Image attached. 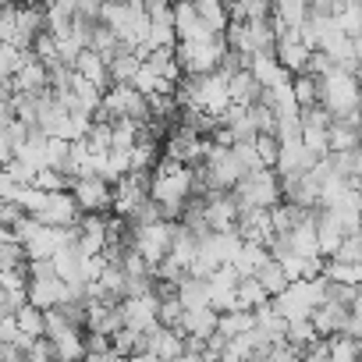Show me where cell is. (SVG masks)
Returning <instances> with one entry per match:
<instances>
[{"instance_id": "12", "label": "cell", "mask_w": 362, "mask_h": 362, "mask_svg": "<svg viewBox=\"0 0 362 362\" xmlns=\"http://www.w3.org/2000/svg\"><path fill=\"white\" fill-rule=\"evenodd\" d=\"M29 302L40 305V309L68 302V281L57 277V274L54 277H29Z\"/></svg>"}, {"instance_id": "13", "label": "cell", "mask_w": 362, "mask_h": 362, "mask_svg": "<svg viewBox=\"0 0 362 362\" xmlns=\"http://www.w3.org/2000/svg\"><path fill=\"white\" fill-rule=\"evenodd\" d=\"M206 221H210L214 231L235 228V224H238V203H235V196H231V192H214V196H206Z\"/></svg>"}, {"instance_id": "18", "label": "cell", "mask_w": 362, "mask_h": 362, "mask_svg": "<svg viewBox=\"0 0 362 362\" xmlns=\"http://www.w3.org/2000/svg\"><path fill=\"white\" fill-rule=\"evenodd\" d=\"M15 86L25 89V93H43V89H50V86H47V64H43L36 54H29L25 64L15 71Z\"/></svg>"}, {"instance_id": "1", "label": "cell", "mask_w": 362, "mask_h": 362, "mask_svg": "<svg viewBox=\"0 0 362 362\" xmlns=\"http://www.w3.org/2000/svg\"><path fill=\"white\" fill-rule=\"evenodd\" d=\"M192 192H196V167L181 163V160H174V156L156 160L149 196L163 206V217H167V221H177V217H181V206H185V199H189Z\"/></svg>"}, {"instance_id": "27", "label": "cell", "mask_w": 362, "mask_h": 362, "mask_svg": "<svg viewBox=\"0 0 362 362\" xmlns=\"http://www.w3.org/2000/svg\"><path fill=\"white\" fill-rule=\"evenodd\" d=\"M192 4H196L199 18H203L214 33H224V29H228V22H231V8L224 4V0H192Z\"/></svg>"}, {"instance_id": "49", "label": "cell", "mask_w": 362, "mask_h": 362, "mask_svg": "<svg viewBox=\"0 0 362 362\" xmlns=\"http://www.w3.org/2000/svg\"><path fill=\"white\" fill-rule=\"evenodd\" d=\"M224 4H228V8H235V4H238V0H224Z\"/></svg>"}, {"instance_id": "16", "label": "cell", "mask_w": 362, "mask_h": 362, "mask_svg": "<svg viewBox=\"0 0 362 362\" xmlns=\"http://www.w3.org/2000/svg\"><path fill=\"white\" fill-rule=\"evenodd\" d=\"M217 320L221 313L214 305H199V309H185V316H181V327L177 330H185V334H196V337H210L217 330Z\"/></svg>"}, {"instance_id": "5", "label": "cell", "mask_w": 362, "mask_h": 362, "mask_svg": "<svg viewBox=\"0 0 362 362\" xmlns=\"http://www.w3.org/2000/svg\"><path fill=\"white\" fill-rule=\"evenodd\" d=\"M71 196L75 203L82 206V214H110L114 210V185L100 174H82V177H71Z\"/></svg>"}, {"instance_id": "48", "label": "cell", "mask_w": 362, "mask_h": 362, "mask_svg": "<svg viewBox=\"0 0 362 362\" xmlns=\"http://www.w3.org/2000/svg\"><path fill=\"white\" fill-rule=\"evenodd\" d=\"M8 238H15V235H11V228H0V242H8Z\"/></svg>"}, {"instance_id": "20", "label": "cell", "mask_w": 362, "mask_h": 362, "mask_svg": "<svg viewBox=\"0 0 362 362\" xmlns=\"http://www.w3.org/2000/svg\"><path fill=\"white\" fill-rule=\"evenodd\" d=\"M228 89H231V100H238V103H256V100L263 96V86L252 78L249 68L231 71V75H228Z\"/></svg>"}, {"instance_id": "51", "label": "cell", "mask_w": 362, "mask_h": 362, "mask_svg": "<svg viewBox=\"0 0 362 362\" xmlns=\"http://www.w3.org/2000/svg\"><path fill=\"white\" fill-rule=\"evenodd\" d=\"M358 288H362V284H358Z\"/></svg>"}, {"instance_id": "3", "label": "cell", "mask_w": 362, "mask_h": 362, "mask_svg": "<svg viewBox=\"0 0 362 362\" xmlns=\"http://www.w3.org/2000/svg\"><path fill=\"white\" fill-rule=\"evenodd\" d=\"M224 50H228L224 33L199 36V40H177L174 43V61L181 64L185 75H203V71H217L221 68Z\"/></svg>"}, {"instance_id": "2", "label": "cell", "mask_w": 362, "mask_h": 362, "mask_svg": "<svg viewBox=\"0 0 362 362\" xmlns=\"http://www.w3.org/2000/svg\"><path fill=\"white\" fill-rule=\"evenodd\" d=\"M320 103H323L334 117H344V114L362 110V78H358V71H344V68L334 64V68L323 75Z\"/></svg>"}, {"instance_id": "50", "label": "cell", "mask_w": 362, "mask_h": 362, "mask_svg": "<svg viewBox=\"0 0 362 362\" xmlns=\"http://www.w3.org/2000/svg\"><path fill=\"white\" fill-rule=\"evenodd\" d=\"M358 142H362V121H358Z\"/></svg>"}, {"instance_id": "40", "label": "cell", "mask_w": 362, "mask_h": 362, "mask_svg": "<svg viewBox=\"0 0 362 362\" xmlns=\"http://www.w3.org/2000/svg\"><path fill=\"white\" fill-rule=\"evenodd\" d=\"M252 146H256V153H259V160H263L267 167H274V163H277V153H281V139H277L274 132H259V135L252 139Z\"/></svg>"}, {"instance_id": "21", "label": "cell", "mask_w": 362, "mask_h": 362, "mask_svg": "<svg viewBox=\"0 0 362 362\" xmlns=\"http://www.w3.org/2000/svg\"><path fill=\"white\" fill-rule=\"evenodd\" d=\"M177 298L185 309H199V305H210V281L206 277H196L189 274L185 281L177 284Z\"/></svg>"}, {"instance_id": "7", "label": "cell", "mask_w": 362, "mask_h": 362, "mask_svg": "<svg viewBox=\"0 0 362 362\" xmlns=\"http://www.w3.org/2000/svg\"><path fill=\"white\" fill-rule=\"evenodd\" d=\"M316 160H320V156H316L302 139H295V142H281V153H277L274 170L281 174V181H288V177H298V174L313 170V163H316Z\"/></svg>"}, {"instance_id": "30", "label": "cell", "mask_w": 362, "mask_h": 362, "mask_svg": "<svg viewBox=\"0 0 362 362\" xmlns=\"http://www.w3.org/2000/svg\"><path fill=\"white\" fill-rule=\"evenodd\" d=\"M327 344H330V362H355V358H362L358 355V337H351L348 330L330 334Z\"/></svg>"}, {"instance_id": "46", "label": "cell", "mask_w": 362, "mask_h": 362, "mask_svg": "<svg viewBox=\"0 0 362 362\" xmlns=\"http://www.w3.org/2000/svg\"><path fill=\"white\" fill-rule=\"evenodd\" d=\"M18 181L8 174V170H0V199H4V203H15V196H18Z\"/></svg>"}, {"instance_id": "34", "label": "cell", "mask_w": 362, "mask_h": 362, "mask_svg": "<svg viewBox=\"0 0 362 362\" xmlns=\"http://www.w3.org/2000/svg\"><path fill=\"white\" fill-rule=\"evenodd\" d=\"M86 330H75V334H64L54 341V355L57 358H86Z\"/></svg>"}, {"instance_id": "32", "label": "cell", "mask_w": 362, "mask_h": 362, "mask_svg": "<svg viewBox=\"0 0 362 362\" xmlns=\"http://www.w3.org/2000/svg\"><path fill=\"white\" fill-rule=\"evenodd\" d=\"M68 156H71V139L50 135L47 139V167H57V170L68 174Z\"/></svg>"}, {"instance_id": "36", "label": "cell", "mask_w": 362, "mask_h": 362, "mask_svg": "<svg viewBox=\"0 0 362 362\" xmlns=\"http://www.w3.org/2000/svg\"><path fill=\"white\" fill-rule=\"evenodd\" d=\"M181 316H185V305H181L177 295H163L160 305H156V320L163 327H181Z\"/></svg>"}, {"instance_id": "42", "label": "cell", "mask_w": 362, "mask_h": 362, "mask_svg": "<svg viewBox=\"0 0 362 362\" xmlns=\"http://www.w3.org/2000/svg\"><path fill=\"white\" fill-rule=\"evenodd\" d=\"M302 142L316 153V156H327L330 146H327V128H302Z\"/></svg>"}, {"instance_id": "45", "label": "cell", "mask_w": 362, "mask_h": 362, "mask_svg": "<svg viewBox=\"0 0 362 362\" xmlns=\"http://www.w3.org/2000/svg\"><path fill=\"white\" fill-rule=\"evenodd\" d=\"M330 68H334V57H330V54H323V50H313V54H309L305 71H313V75H327Z\"/></svg>"}, {"instance_id": "25", "label": "cell", "mask_w": 362, "mask_h": 362, "mask_svg": "<svg viewBox=\"0 0 362 362\" xmlns=\"http://www.w3.org/2000/svg\"><path fill=\"white\" fill-rule=\"evenodd\" d=\"M323 277L327 281H344V284H362V263L358 259H323Z\"/></svg>"}, {"instance_id": "29", "label": "cell", "mask_w": 362, "mask_h": 362, "mask_svg": "<svg viewBox=\"0 0 362 362\" xmlns=\"http://www.w3.org/2000/svg\"><path fill=\"white\" fill-rule=\"evenodd\" d=\"M238 305L242 309H256V305H263V302H270V295H267V288L259 284V277L256 274H249V277H238Z\"/></svg>"}, {"instance_id": "4", "label": "cell", "mask_w": 362, "mask_h": 362, "mask_svg": "<svg viewBox=\"0 0 362 362\" xmlns=\"http://www.w3.org/2000/svg\"><path fill=\"white\" fill-rule=\"evenodd\" d=\"M238 210L245 206H274L284 199V189H281V174L274 167H256L249 174H242L235 181V189H231Z\"/></svg>"}, {"instance_id": "11", "label": "cell", "mask_w": 362, "mask_h": 362, "mask_svg": "<svg viewBox=\"0 0 362 362\" xmlns=\"http://www.w3.org/2000/svg\"><path fill=\"white\" fill-rule=\"evenodd\" d=\"M174 33L177 40H199V36H214V29L199 18L192 0H174Z\"/></svg>"}, {"instance_id": "23", "label": "cell", "mask_w": 362, "mask_h": 362, "mask_svg": "<svg viewBox=\"0 0 362 362\" xmlns=\"http://www.w3.org/2000/svg\"><path fill=\"white\" fill-rule=\"evenodd\" d=\"M270 15L281 18L284 25L298 29L309 18V0H270Z\"/></svg>"}, {"instance_id": "24", "label": "cell", "mask_w": 362, "mask_h": 362, "mask_svg": "<svg viewBox=\"0 0 362 362\" xmlns=\"http://www.w3.org/2000/svg\"><path fill=\"white\" fill-rule=\"evenodd\" d=\"M249 327H256V313H252V309H242V305L221 313V320H217V334H224V337L245 334Z\"/></svg>"}, {"instance_id": "43", "label": "cell", "mask_w": 362, "mask_h": 362, "mask_svg": "<svg viewBox=\"0 0 362 362\" xmlns=\"http://www.w3.org/2000/svg\"><path fill=\"white\" fill-rule=\"evenodd\" d=\"M78 54H82V43H78L75 36H64V40H57V61H64V64H71V68H75Z\"/></svg>"}, {"instance_id": "41", "label": "cell", "mask_w": 362, "mask_h": 362, "mask_svg": "<svg viewBox=\"0 0 362 362\" xmlns=\"http://www.w3.org/2000/svg\"><path fill=\"white\" fill-rule=\"evenodd\" d=\"M4 170L18 181V185H29V181L36 177V167L33 163H25L22 156H8V163H4Z\"/></svg>"}, {"instance_id": "35", "label": "cell", "mask_w": 362, "mask_h": 362, "mask_svg": "<svg viewBox=\"0 0 362 362\" xmlns=\"http://www.w3.org/2000/svg\"><path fill=\"white\" fill-rule=\"evenodd\" d=\"M47 189H40V185H33V181H29V185H22L18 189V196H15V203L25 210V214H40L43 206H47Z\"/></svg>"}, {"instance_id": "39", "label": "cell", "mask_w": 362, "mask_h": 362, "mask_svg": "<svg viewBox=\"0 0 362 362\" xmlns=\"http://www.w3.org/2000/svg\"><path fill=\"white\" fill-rule=\"evenodd\" d=\"M82 139H86V146H89L93 153H107V149H110V121H93Z\"/></svg>"}, {"instance_id": "38", "label": "cell", "mask_w": 362, "mask_h": 362, "mask_svg": "<svg viewBox=\"0 0 362 362\" xmlns=\"http://www.w3.org/2000/svg\"><path fill=\"white\" fill-rule=\"evenodd\" d=\"M33 185H40V189H47V192H57V189H68V185H71V177H68L64 170H57V167H40L36 177H33Z\"/></svg>"}, {"instance_id": "10", "label": "cell", "mask_w": 362, "mask_h": 362, "mask_svg": "<svg viewBox=\"0 0 362 362\" xmlns=\"http://www.w3.org/2000/svg\"><path fill=\"white\" fill-rule=\"evenodd\" d=\"M348 316H351V305L323 298V302L313 309L309 320H313V327L320 330V337H330V334H341V330L348 327Z\"/></svg>"}, {"instance_id": "19", "label": "cell", "mask_w": 362, "mask_h": 362, "mask_svg": "<svg viewBox=\"0 0 362 362\" xmlns=\"http://www.w3.org/2000/svg\"><path fill=\"white\" fill-rule=\"evenodd\" d=\"M267 259H270V245H267V242H242V249H238V256H235V270H238V277H249V274H256Z\"/></svg>"}, {"instance_id": "31", "label": "cell", "mask_w": 362, "mask_h": 362, "mask_svg": "<svg viewBox=\"0 0 362 362\" xmlns=\"http://www.w3.org/2000/svg\"><path fill=\"white\" fill-rule=\"evenodd\" d=\"M256 277H259V284L267 288V295H270V298H274V295H281V291L288 288V274L281 270V263H277L274 256H270V259L256 270Z\"/></svg>"}, {"instance_id": "47", "label": "cell", "mask_w": 362, "mask_h": 362, "mask_svg": "<svg viewBox=\"0 0 362 362\" xmlns=\"http://www.w3.org/2000/svg\"><path fill=\"white\" fill-rule=\"evenodd\" d=\"M351 50H355V57H358V64H362V33L351 36Z\"/></svg>"}, {"instance_id": "17", "label": "cell", "mask_w": 362, "mask_h": 362, "mask_svg": "<svg viewBox=\"0 0 362 362\" xmlns=\"http://www.w3.org/2000/svg\"><path fill=\"white\" fill-rule=\"evenodd\" d=\"M249 71H252V78H256L263 89H270V86H277V82L291 78V75L281 68V61H277L274 54H252V61H249Z\"/></svg>"}, {"instance_id": "9", "label": "cell", "mask_w": 362, "mask_h": 362, "mask_svg": "<svg viewBox=\"0 0 362 362\" xmlns=\"http://www.w3.org/2000/svg\"><path fill=\"white\" fill-rule=\"evenodd\" d=\"M309 47L298 40V29H291L288 36H281L277 40V47H274V57L281 61V68L288 71V75H298V71H305V64H309Z\"/></svg>"}, {"instance_id": "44", "label": "cell", "mask_w": 362, "mask_h": 362, "mask_svg": "<svg viewBox=\"0 0 362 362\" xmlns=\"http://www.w3.org/2000/svg\"><path fill=\"white\" fill-rule=\"evenodd\" d=\"M25 358H57L54 355V341L47 337V334H40V337H33V344H29V351H25Z\"/></svg>"}, {"instance_id": "8", "label": "cell", "mask_w": 362, "mask_h": 362, "mask_svg": "<svg viewBox=\"0 0 362 362\" xmlns=\"http://www.w3.org/2000/svg\"><path fill=\"white\" fill-rule=\"evenodd\" d=\"M156 305H160L156 291H149V295H132V298H121L124 323H128V327H135V330H149V327H156V323H160V320H156Z\"/></svg>"}, {"instance_id": "37", "label": "cell", "mask_w": 362, "mask_h": 362, "mask_svg": "<svg viewBox=\"0 0 362 362\" xmlns=\"http://www.w3.org/2000/svg\"><path fill=\"white\" fill-rule=\"evenodd\" d=\"M29 50H33L43 64H54V61H57V36H54L50 29H43V33H36V36H33Z\"/></svg>"}, {"instance_id": "26", "label": "cell", "mask_w": 362, "mask_h": 362, "mask_svg": "<svg viewBox=\"0 0 362 362\" xmlns=\"http://www.w3.org/2000/svg\"><path fill=\"white\" fill-rule=\"evenodd\" d=\"M330 167H334L341 177H348V181L362 177V142L351 146V149H337V153H330Z\"/></svg>"}, {"instance_id": "14", "label": "cell", "mask_w": 362, "mask_h": 362, "mask_svg": "<svg viewBox=\"0 0 362 362\" xmlns=\"http://www.w3.org/2000/svg\"><path fill=\"white\" fill-rule=\"evenodd\" d=\"M344 228H341V221L330 214V210H316V238H320V256L323 259H330L337 249H341V242H344Z\"/></svg>"}, {"instance_id": "22", "label": "cell", "mask_w": 362, "mask_h": 362, "mask_svg": "<svg viewBox=\"0 0 362 362\" xmlns=\"http://www.w3.org/2000/svg\"><path fill=\"white\" fill-rule=\"evenodd\" d=\"M291 89H295V103H298V107H313V103H320L323 75H313V71H298V75H291Z\"/></svg>"}, {"instance_id": "15", "label": "cell", "mask_w": 362, "mask_h": 362, "mask_svg": "<svg viewBox=\"0 0 362 362\" xmlns=\"http://www.w3.org/2000/svg\"><path fill=\"white\" fill-rule=\"evenodd\" d=\"M75 71H78L82 78L96 82L100 89H110V68H107V57H103L100 50L82 47V54H78V61H75Z\"/></svg>"}, {"instance_id": "33", "label": "cell", "mask_w": 362, "mask_h": 362, "mask_svg": "<svg viewBox=\"0 0 362 362\" xmlns=\"http://www.w3.org/2000/svg\"><path fill=\"white\" fill-rule=\"evenodd\" d=\"M15 320H18V327H22L25 334H33V337H40V334H43V309H40V305L22 302V305L15 309Z\"/></svg>"}, {"instance_id": "6", "label": "cell", "mask_w": 362, "mask_h": 362, "mask_svg": "<svg viewBox=\"0 0 362 362\" xmlns=\"http://www.w3.org/2000/svg\"><path fill=\"white\" fill-rule=\"evenodd\" d=\"M43 224H54V228H75L82 221V206L75 203L71 189H57L47 196V206L36 214Z\"/></svg>"}, {"instance_id": "28", "label": "cell", "mask_w": 362, "mask_h": 362, "mask_svg": "<svg viewBox=\"0 0 362 362\" xmlns=\"http://www.w3.org/2000/svg\"><path fill=\"white\" fill-rule=\"evenodd\" d=\"M139 64H142V57L132 50V47H124L107 68H110V86H121V82H132L135 78V71H139Z\"/></svg>"}]
</instances>
